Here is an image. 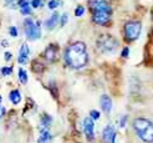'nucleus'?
Instances as JSON below:
<instances>
[{"instance_id": "20e7f679", "label": "nucleus", "mask_w": 153, "mask_h": 143, "mask_svg": "<svg viewBox=\"0 0 153 143\" xmlns=\"http://www.w3.org/2000/svg\"><path fill=\"white\" fill-rule=\"evenodd\" d=\"M142 30V24L140 21H128L126 22L123 33H125V39L127 41H134L140 37Z\"/></svg>"}, {"instance_id": "412c9836", "label": "nucleus", "mask_w": 153, "mask_h": 143, "mask_svg": "<svg viewBox=\"0 0 153 143\" xmlns=\"http://www.w3.org/2000/svg\"><path fill=\"white\" fill-rule=\"evenodd\" d=\"M85 14V7L83 6H77L75 10V15L76 16H82V15Z\"/></svg>"}, {"instance_id": "a878e982", "label": "nucleus", "mask_w": 153, "mask_h": 143, "mask_svg": "<svg viewBox=\"0 0 153 143\" xmlns=\"http://www.w3.org/2000/svg\"><path fill=\"white\" fill-rule=\"evenodd\" d=\"M19 6L20 7H24V6H27L30 4V0H19Z\"/></svg>"}, {"instance_id": "cd10ccee", "label": "nucleus", "mask_w": 153, "mask_h": 143, "mask_svg": "<svg viewBox=\"0 0 153 143\" xmlns=\"http://www.w3.org/2000/svg\"><path fill=\"white\" fill-rule=\"evenodd\" d=\"M126 122H127V116H123V117L121 118V121H120V127L123 128V127L126 126Z\"/></svg>"}, {"instance_id": "9b49d317", "label": "nucleus", "mask_w": 153, "mask_h": 143, "mask_svg": "<svg viewBox=\"0 0 153 143\" xmlns=\"http://www.w3.org/2000/svg\"><path fill=\"white\" fill-rule=\"evenodd\" d=\"M100 104H101V108L105 113H110L111 110H112V100L110 96L103 95L101 96V100H100Z\"/></svg>"}, {"instance_id": "2f4dec72", "label": "nucleus", "mask_w": 153, "mask_h": 143, "mask_svg": "<svg viewBox=\"0 0 153 143\" xmlns=\"http://www.w3.org/2000/svg\"><path fill=\"white\" fill-rule=\"evenodd\" d=\"M116 138H117V134L114 133V134H113V137H112V139H111V143H116Z\"/></svg>"}, {"instance_id": "f257e3e1", "label": "nucleus", "mask_w": 153, "mask_h": 143, "mask_svg": "<svg viewBox=\"0 0 153 143\" xmlns=\"http://www.w3.org/2000/svg\"><path fill=\"white\" fill-rule=\"evenodd\" d=\"M64 60L66 65L74 70H81L83 69L88 62V54L86 44L81 41L74 42L70 46H67L64 54Z\"/></svg>"}, {"instance_id": "0eeeda50", "label": "nucleus", "mask_w": 153, "mask_h": 143, "mask_svg": "<svg viewBox=\"0 0 153 143\" xmlns=\"http://www.w3.org/2000/svg\"><path fill=\"white\" fill-rule=\"evenodd\" d=\"M83 131H85L86 138L92 142L95 139V126H94V119L91 117H86L83 121Z\"/></svg>"}, {"instance_id": "39448f33", "label": "nucleus", "mask_w": 153, "mask_h": 143, "mask_svg": "<svg viewBox=\"0 0 153 143\" xmlns=\"http://www.w3.org/2000/svg\"><path fill=\"white\" fill-rule=\"evenodd\" d=\"M24 30L29 40L35 41L37 39H40V36H41L40 22H34L31 19H26L24 21Z\"/></svg>"}, {"instance_id": "423d86ee", "label": "nucleus", "mask_w": 153, "mask_h": 143, "mask_svg": "<svg viewBox=\"0 0 153 143\" xmlns=\"http://www.w3.org/2000/svg\"><path fill=\"white\" fill-rule=\"evenodd\" d=\"M112 10H100L92 13V20L97 25H106L111 20Z\"/></svg>"}, {"instance_id": "ddd939ff", "label": "nucleus", "mask_w": 153, "mask_h": 143, "mask_svg": "<svg viewBox=\"0 0 153 143\" xmlns=\"http://www.w3.org/2000/svg\"><path fill=\"white\" fill-rule=\"evenodd\" d=\"M114 133H116V132H114L113 127H112V126H107L106 128L103 130V132H102L103 142H105V143H111V139H112V137H113Z\"/></svg>"}, {"instance_id": "bb28decb", "label": "nucleus", "mask_w": 153, "mask_h": 143, "mask_svg": "<svg viewBox=\"0 0 153 143\" xmlns=\"http://www.w3.org/2000/svg\"><path fill=\"white\" fill-rule=\"evenodd\" d=\"M67 20H68V15L67 14H64L62 18H61V26H64L66 22H67Z\"/></svg>"}, {"instance_id": "7c9ffc66", "label": "nucleus", "mask_w": 153, "mask_h": 143, "mask_svg": "<svg viewBox=\"0 0 153 143\" xmlns=\"http://www.w3.org/2000/svg\"><path fill=\"white\" fill-rule=\"evenodd\" d=\"M4 59L6 60V61L11 60V54H10V52H5V54H4Z\"/></svg>"}, {"instance_id": "4be33fe9", "label": "nucleus", "mask_w": 153, "mask_h": 143, "mask_svg": "<svg viewBox=\"0 0 153 143\" xmlns=\"http://www.w3.org/2000/svg\"><path fill=\"white\" fill-rule=\"evenodd\" d=\"M21 14L22 15H30L31 14V9H30V6H24V7H21Z\"/></svg>"}, {"instance_id": "aec40b11", "label": "nucleus", "mask_w": 153, "mask_h": 143, "mask_svg": "<svg viewBox=\"0 0 153 143\" xmlns=\"http://www.w3.org/2000/svg\"><path fill=\"white\" fill-rule=\"evenodd\" d=\"M59 5H60V1H59V0H50V1H49V9L55 10Z\"/></svg>"}, {"instance_id": "2eb2a0df", "label": "nucleus", "mask_w": 153, "mask_h": 143, "mask_svg": "<svg viewBox=\"0 0 153 143\" xmlns=\"http://www.w3.org/2000/svg\"><path fill=\"white\" fill-rule=\"evenodd\" d=\"M51 139V134L46 131V130H41L40 133V137L37 139V143H48V141Z\"/></svg>"}, {"instance_id": "6e6552de", "label": "nucleus", "mask_w": 153, "mask_h": 143, "mask_svg": "<svg viewBox=\"0 0 153 143\" xmlns=\"http://www.w3.org/2000/svg\"><path fill=\"white\" fill-rule=\"evenodd\" d=\"M88 6L92 13L100 10H112L107 0H88Z\"/></svg>"}, {"instance_id": "7ed1b4c3", "label": "nucleus", "mask_w": 153, "mask_h": 143, "mask_svg": "<svg viewBox=\"0 0 153 143\" xmlns=\"http://www.w3.org/2000/svg\"><path fill=\"white\" fill-rule=\"evenodd\" d=\"M97 49L102 54H113L118 49V41L112 35H101L97 39Z\"/></svg>"}, {"instance_id": "72a5a7b5", "label": "nucleus", "mask_w": 153, "mask_h": 143, "mask_svg": "<svg viewBox=\"0 0 153 143\" xmlns=\"http://www.w3.org/2000/svg\"><path fill=\"white\" fill-rule=\"evenodd\" d=\"M0 103H1V96H0Z\"/></svg>"}, {"instance_id": "1a4fd4ad", "label": "nucleus", "mask_w": 153, "mask_h": 143, "mask_svg": "<svg viewBox=\"0 0 153 143\" xmlns=\"http://www.w3.org/2000/svg\"><path fill=\"white\" fill-rule=\"evenodd\" d=\"M57 51H59V49H57L56 45H53V44L49 45V46L44 51V59L46 60L49 64L53 62L56 60V57H57Z\"/></svg>"}, {"instance_id": "9d476101", "label": "nucleus", "mask_w": 153, "mask_h": 143, "mask_svg": "<svg viewBox=\"0 0 153 143\" xmlns=\"http://www.w3.org/2000/svg\"><path fill=\"white\" fill-rule=\"evenodd\" d=\"M29 55H30V49L26 44H24L20 47V52H19V59L18 61L20 65H26L29 61Z\"/></svg>"}, {"instance_id": "a211bd4d", "label": "nucleus", "mask_w": 153, "mask_h": 143, "mask_svg": "<svg viewBox=\"0 0 153 143\" xmlns=\"http://www.w3.org/2000/svg\"><path fill=\"white\" fill-rule=\"evenodd\" d=\"M45 69V66L40 62H37V61H34L33 62V71L34 72H42Z\"/></svg>"}, {"instance_id": "f3484780", "label": "nucleus", "mask_w": 153, "mask_h": 143, "mask_svg": "<svg viewBox=\"0 0 153 143\" xmlns=\"http://www.w3.org/2000/svg\"><path fill=\"white\" fill-rule=\"evenodd\" d=\"M19 80L22 85H25L27 82V73L24 69H19Z\"/></svg>"}, {"instance_id": "6ab92c4d", "label": "nucleus", "mask_w": 153, "mask_h": 143, "mask_svg": "<svg viewBox=\"0 0 153 143\" xmlns=\"http://www.w3.org/2000/svg\"><path fill=\"white\" fill-rule=\"evenodd\" d=\"M0 72H1L3 76H10L11 72H13V69L11 67H3V69L0 70Z\"/></svg>"}, {"instance_id": "b1692460", "label": "nucleus", "mask_w": 153, "mask_h": 143, "mask_svg": "<svg viewBox=\"0 0 153 143\" xmlns=\"http://www.w3.org/2000/svg\"><path fill=\"white\" fill-rule=\"evenodd\" d=\"M9 34H10L13 37H16V36H18V29L15 27V26H11V27L9 29Z\"/></svg>"}, {"instance_id": "dca6fc26", "label": "nucleus", "mask_w": 153, "mask_h": 143, "mask_svg": "<svg viewBox=\"0 0 153 143\" xmlns=\"http://www.w3.org/2000/svg\"><path fill=\"white\" fill-rule=\"evenodd\" d=\"M51 123H52L51 116H49V115H42V117H41V124H42L44 127H50Z\"/></svg>"}, {"instance_id": "c756f323", "label": "nucleus", "mask_w": 153, "mask_h": 143, "mask_svg": "<svg viewBox=\"0 0 153 143\" xmlns=\"http://www.w3.org/2000/svg\"><path fill=\"white\" fill-rule=\"evenodd\" d=\"M122 56L123 57H128L129 56V49L128 47H125L123 50H122Z\"/></svg>"}, {"instance_id": "473e14b6", "label": "nucleus", "mask_w": 153, "mask_h": 143, "mask_svg": "<svg viewBox=\"0 0 153 143\" xmlns=\"http://www.w3.org/2000/svg\"><path fill=\"white\" fill-rule=\"evenodd\" d=\"M1 45H3V46H6V45H7V41H6V40H3V41H1Z\"/></svg>"}, {"instance_id": "c85d7f7f", "label": "nucleus", "mask_w": 153, "mask_h": 143, "mask_svg": "<svg viewBox=\"0 0 153 143\" xmlns=\"http://www.w3.org/2000/svg\"><path fill=\"white\" fill-rule=\"evenodd\" d=\"M5 113H6V108L0 104V118H3V117L5 116Z\"/></svg>"}, {"instance_id": "f03ea898", "label": "nucleus", "mask_w": 153, "mask_h": 143, "mask_svg": "<svg viewBox=\"0 0 153 143\" xmlns=\"http://www.w3.org/2000/svg\"><path fill=\"white\" fill-rule=\"evenodd\" d=\"M133 130L141 141L153 143V122L147 118H136L132 122Z\"/></svg>"}, {"instance_id": "4468645a", "label": "nucleus", "mask_w": 153, "mask_h": 143, "mask_svg": "<svg viewBox=\"0 0 153 143\" xmlns=\"http://www.w3.org/2000/svg\"><path fill=\"white\" fill-rule=\"evenodd\" d=\"M9 97H10V101L14 104H19L21 102V93H20L19 90H13L9 95Z\"/></svg>"}, {"instance_id": "5701e85b", "label": "nucleus", "mask_w": 153, "mask_h": 143, "mask_svg": "<svg viewBox=\"0 0 153 143\" xmlns=\"http://www.w3.org/2000/svg\"><path fill=\"white\" fill-rule=\"evenodd\" d=\"M91 118H92V119H95V121H96V119H98V118H100V112H98V111H96V110H94V111H91Z\"/></svg>"}, {"instance_id": "f8f14e48", "label": "nucleus", "mask_w": 153, "mask_h": 143, "mask_svg": "<svg viewBox=\"0 0 153 143\" xmlns=\"http://www.w3.org/2000/svg\"><path fill=\"white\" fill-rule=\"evenodd\" d=\"M59 19H60V15H59V13L55 11L46 21H45V27H46L48 30L55 29V26L57 25V22H59Z\"/></svg>"}, {"instance_id": "393cba45", "label": "nucleus", "mask_w": 153, "mask_h": 143, "mask_svg": "<svg viewBox=\"0 0 153 143\" xmlns=\"http://www.w3.org/2000/svg\"><path fill=\"white\" fill-rule=\"evenodd\" d=\"M41 5H42V0H33L31 1V6L35 7V9L36 7H40Z\"/></svg>"}]
</instances>
